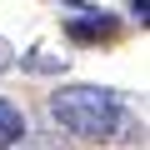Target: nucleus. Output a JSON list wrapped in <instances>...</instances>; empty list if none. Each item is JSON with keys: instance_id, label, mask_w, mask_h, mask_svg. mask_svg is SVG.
<instances>
[{"instance_id": "2", "label": "nucleus", "mask_w": 150, "mask_h": 150, "mask_svg": "<svg viewBox=\"0 0 150 150\" xmlns=\"http://www.w3.org/2000/svg\"><path fill=\"white\" fill-rule=\"evenodd\" d=\"M65 30L75 40H110L115 35V20L105 10H90V5H65Z\"/></svg>"}, {"instance_id": "1", "label": "nucleus", "mask_w": 150, "mask_h": 150, "mask_svg": "<svg viewBox=\"0 0 150 150\" xmlns=\"http://www.w3.org/2000/svg\"><path fill=\"white\" fill-rule=\"evenodd\" d=\"M55 120L80 135V140H120L130 130V115L125 105L115 100V90H95V85H75V90H60L50 100Z\"/></svg>"}, {"instance_id": "4", "label": "nucleus", "mask_w": 150, "mask_h": 150, "mask_svg": "<svg viewBox=\"0 0 150 150\" xmlns=\"http://www.w3.org/2000/svg\"><path fill=\"white\" fill-rule=\"evenodd\" d=\"M145 5H150V0H135V15H140V25H145V15H150Z\"/></svg>"}, {"instance_id": "3", "label": "nucleus", "mask_w": 150, "mask_h": 150, "mask_svg": "<svg viewBox=\"0 0 150 150\" xmlns=\"http://www.w3.org/2000/svg\"><path fill=\"white\" fill-rule=\"evenodd\" d=\"M25 135V115L10 105V100H0V150H5V145H15Z\"/></svg>"}]
</instances>
